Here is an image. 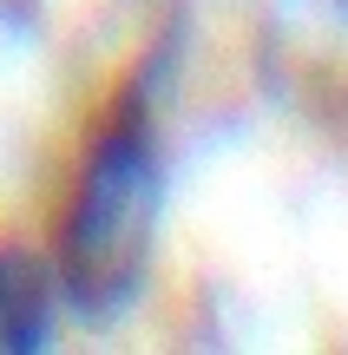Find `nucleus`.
<instances>
[{"mask_svg":"<svg viewBox=\"0 0 348 355\" xmlns=\"http://www.w3.org/2000/svg\"><path fill=\"white\" fill-rule=\"evenodd\" d=\"M158 211H165L158 125L138 92H125L118 112H105V125L92 132L86 158H79L59 211V243H53L59 296L79 316L105 322L138 303L145 277H152Z\"/></svg>","mask_w":348,"mask_h":355,"instance_id":"nucleus-1","label":"nucleus"},{"mask_svg":"<svg viewBox=\"0 0 348 355\" xmlns=\"http://www.w3.org/2000/svg\"><path fill=\"white\" fill-rule=\"evenodd\" d=\"M59 322V277L26 243H0V355L46 349Z\"/></svg>","mask_w":348,"mask_h":355,"instance_id":"nucleus-2","label":"nucleus"}]
</instances>
